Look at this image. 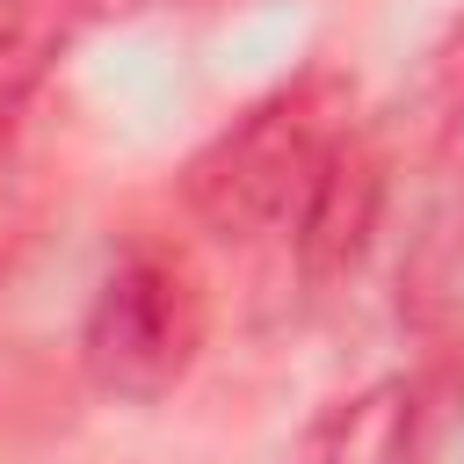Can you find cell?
<instances>
[{"label":"cell","instance_id":"obj_1","mask_svg":"<svg viewBox=\"0 0 464 464\" xmlns=\"http://www.w3.org/2000/svg\"><path fill=\"white\" fill-rule=\"evenodd\" d=\"M348 80L341 72H297L290 87L261 94L246 116H232L188 167L181 203L218 239H261L297 232L319 174L348 145Z\"/></svg>","mask_w":464,"mask_h":464},{"label":"cell","instance_id":"obj_2","mask_svg":"<svg viewBox=\"0 0 464 464\" xmlns=\"http://www.w3.org/2000/svg\"><path fill=\"white\" fill-rule=\"evenodd\" d=\"M203 355V290L196 268L167 246H138L123 254L80 326V362L94 377V392L123 399V406H152L167 399Z\"/></svg>","mask_w":464,"mask_h":464},{"label":"cell","instance_id":"obj_3","mask_svg":"<svg viewBox=\"0 0 464 464\" xmlns=\"http://www.w3.org/2000/svg\"><path fill=\"white\" fill-rule=\"evenodd\" d=\"M377 152L362 138H348L334 152V167L319 174L304 218H297V261L312 283H334L355 268V254L370 246V225H377Z\"/></svg>","mask_w":464,"mask_h":464},{"label":"cell","instance_id":"obj_4","mask_svg":"<svg viewBox=\"0 0 464 464\" xmlns=\"http://www.w3.org/2000/svg\"><path fill=\"white\" fill-rule=\"evenodd\" d=\"M94 0H0V130L29 109V94L80 44Z\"/></svg>","mask_w":464,"mask_h":464}]
</instances>
